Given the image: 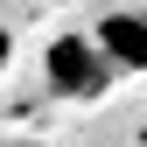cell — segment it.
Returning a JSON list of instances; mask_svg holds the SVG:
<instances>
[{
    "label": "cell",
    "mask_w": 147,
    "mask_h": 147,
    "mask_svg": "<svg viewBox=\"0 0 147 147\" xmlns=\"http://www.w3.org/2000/svg\"><path fill=\"white\" fill-rule=\"evenodd\" d=\"M91 42L105 49L112 77H133V70H147V14H98Z\"/></svg>",
    "instance_id": "7a4b0ae2"
},
{
    "label": "cell",
    "mask_w": 147,
    "mask_h": 147,
    "mask_svg": "<svg viewBox=\"0 0 147 147\" xmlns=\"http://www.w3.org/2000/svg\"><path fill=\"white\" fill-rule=\"evenodd\" d=\"M7 56H14V42H7V28H0V70H7Z\"/></svg>",
    "instance_id": "3957f363"
},
{
    "label": "cell",
    "mask_w": 147,
    "mask_h": 147,
    "mask_svg": "<svg viewBox=\"0 0 147 147\" xmlns=\"http://www.w3.org/2000/svg\"><path fill=\"white\" fill-rule=\"evenodd\" d=\"M42 70H49V91L70 98V105L105 98V84H112V63H105V49L91 42V35H56L49 56H42Z\"/></svg>",
    "instance_id": "6da1fadb"
}]
</instances>
